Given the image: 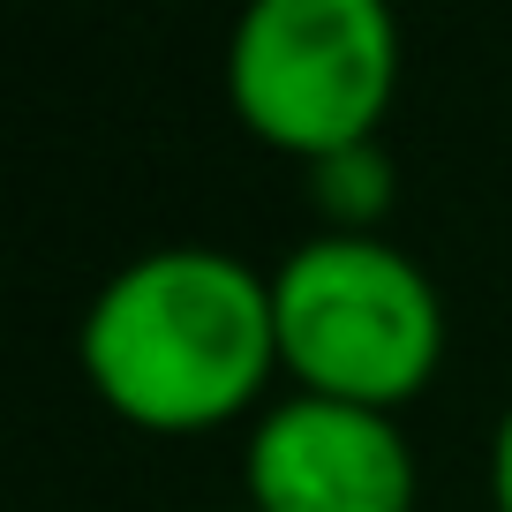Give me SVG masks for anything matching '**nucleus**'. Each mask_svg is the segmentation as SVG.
I'll use <instances>...</instances> for the list:
<instances>
[{
    "label": "nucleus",
    "mask_w": 512,
    "mask_h": 512,
    "mask_svg": "<svg viewBox=\"0 0 512 512\" xmlns=\"http://www.w3.org/2000/svg\"><path fill=\"white\" fill-rule=\"evenodd\" d=\"M309 174H317V204H324V219H332L339 234H377L384 204H392V159H384L377 144L317 159Z\"/></svg>",
    "instance_id": "39448f33"
},
{
    "label": "nucleus",
    "mask_w": 512,
    "mask_h": 512,
    "mask_svg": "<svg viewBox=\"0 0 512 512\" xmlns=\"http://www.w3.org/2000/svg\"><path fill=\"white\" fill-rule=\"evenodd\" d=\"M76 362L98 407L144 437L241 422L279 369L272 272L219 241H159L83 302Z\"/></svg>",
    "instance_id": "f257e3e1"
},
{
    "label": "nucleus",
    "mask_w": 512,
    "mask_h": 512,
    "mask_svg": "<svg viewBox=\"0 0 512 512\" xmlns=\"http://www.w3.org/2000/svg\"><path fill=\"white\" fill-rule=\"evenodd\" d=\"M249 512H415L422 460L400 415L354 400H294L264 407L241 445Z\"/></svg>",
    "instance_id": "20e7f679"
},
{
    "label": "nucleus",
    "mask_w": 512,
    "mask_h": 512,
    "mask_svg": "<svg viewBox=\"0 0 512 512\" xmlns=\"http://www.w3.org/2000/svg\"><path fill=\"white\" fill-rule=\"evenodd\" d=\"M400 91V23L384 0H256L226 38V106L287 159L377 144Z\"/></svg>",
    "instance_id": "7ed1b4c3"
},
{
    "label": "nucleus",
    "mask_w": 512,
    "mask_h": 512,
    "mask_svg": "<svg viewBox=\"0 0 512 512\" xmlns=\"http://www.w3.org/2000/svg\"><path fill=\"white\" fill-rule=\"evenodd\" d=\"M490 505L512 512V400H505V415H497V430H490Z\"/></svg>",
    "instance_id": "423d86ee"
},
{
    "label": "nucleus",
    "mask_w": 512,
    "mask_h": 512,
    "mask_svg": "<svg viewBox=\"0 0 512 512\" xmlns=\"http://www.w3.org/2000/svg\"><path fill=\"white\" fill-rule=\"evenodd\" d=\"M272 317H279V369L294 392L354 400L400 415L430 392L445 362V294L384 234H324L294 241L272 264Z\"/></svg>",
    "instance_id": "f03ea898"
}]
</instances>
